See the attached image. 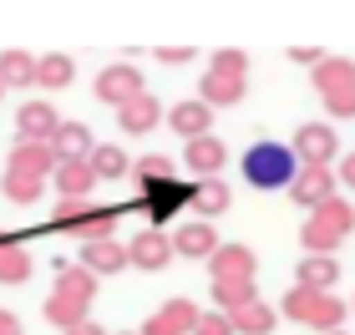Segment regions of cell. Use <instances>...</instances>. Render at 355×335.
<instances>
[{
  "label": "cell",
  "mask_w": 355,
  "mask_h": 335,
  "mask_svg": "<svg viewBox=\"0 0 355 335\" xmlns=\"http://www.w3.org/2000/svg\"><path fill=\"white\" fill-rule=\"evenodd\" d=\"M0 97H6V82H0Z\"/></svg>",
  "instance_id": "42"
},
{
  "label": "cell",
  "mask_w": 355,
  "mask_h": 335,
  "mask_svg": "<svg viewBox=\"0 0 355 335\" xmlns=\"http://www.w3.org/2000/svg\"><path fill=\"white\" fill-rule=\"evenodd\" d=\"M239 173H244V183L254 188H289L295 183V173H300V157L289 142H249L244 157H239Z\"/></svg>",
  "instance_id": "1"
},
{
  "label": "cell",
  "mask_w": 355,
  "mask_h": 335,
  "mask_svg": "<svg viewBox=\"0 0 355 335\" xmlns=\"http://www.w3.org/2000/svg\"><path fill=\"white\" fill-rule=\"evenodd\" d=\"M132 173H137V183L148 188V183H163V178H173V163L163 153H148V157H137L132 163Z\"/></svg>",
  "instance_id": "34"
},
{
  "label": "cell",
  "mask_w": 355,
  "mask_h": 335,
  "mask_svg": "<svg viewBox=\"0 0 355 335\" xmlns=\"http://www.w3.org/2000/svg\"><path fill=\"white\" fill-rule=\"evenodd\" d=\"M198 325V310H193V300H168V305H157L148 315V325L137 335H193Z\"/></svg>",
  "instance_id": "11"
},
{
  "label": "cell",
  "mask_w": 355,
  "mask_h": 335,
  "mask_svg": "<svg viewBox=\"0 0 355 335\" xmlns=\"http://www.w3.org/2000/svg\"><path fill=\"white\" fill-rule=\"evenodd\" d=\"M168 122H173V132L183 137V142H198V137H208L214 107H208V102H198V97H188V102H178V107L168 112Z\"/></svg>",
  "instance_id": "13"
},
{
  "label": "cell",
  "mask_w": 355,
  "mask_h": 335,
  "mask_svg": "<svg viewBox=\"0 0 355 335\" xmlns=\"http://www.w3.org/2000/svg\"><path fill=\"white\" fill-rule=\"evenodd\" d=\"M335 178H340V183H350V188H355V153H350V157H340V173H335Z\"/></svg>",
  "instance_id": "39"
},
{
  "label": "cell",
  "mask_w": 355,
  "mask_h": 335,
  "mask_svg": "<svg viewBox=\"0 0 355 335\" xmlns=\"http://www.w3.org/2000/svg\"><path fill=\"white\" fill-rule=\"evenodd\" d=\"M208 269H214V280H254V249L249 244H218Z\"/></svg>",
  "instance_id": "17"
},
{
  "label": "cell",
  "mask_w": 355,
  "mask_h": 335,
  "mask_svg": "<svg viewBox=\"0 0 355 335\" xmlns=\"http://www.w3.org/2000/svg\"><path fill=\"white\" fill-rule=\"evenodd\" d=\"M117 218H122V209H92L82 223H76L71 234H82L87 244H96V239H112V229H117Z\"/></svg>",
  "instance_id": "31"
},
{
  "label": "cell",
  "mask_w": 355,
  "mask_h": 335,
  "mask_svg": "<svg viewBox=\"0 0 355 335\" xmlns=\"http://www.w3.org/2000/svg\"><path fill=\"white\" fill-rule=\"evenodd\" d=\"M56 107L51 102H21V112H15V132H21V142H51L56 137Z\"/></svg>",
  "instance_id": "12"
},
{
  "label": "cell",
  "mask_w": 355,
  "mask_h": 335,
  "mask_svg": "<svg viewBox=\"0 0 355 335\" xmlns=\"http://www.w3.org/2000/svg\"><path fill=\"white\" fill-rule=\"evenodd\" d=\"M0 335H21V320H15L10 310H0Z\"/></svg>",
  "instance_id": "41"
},
{
  "label": "cell",
  "mask_w": 355,
  "mask_h": 335,
  "mask_svg": "<svg viewBox=\"0 0 355 335\" xmlns=\"http://www.w3.org/2000/svg\"><path fill=\"white\" fill-rule=\"evenodd\" d=\"M249 300H259V290H254V280H214V305H223V315L249 305Z\"/></svg>",
  "instance_id": "30"
},
{
  "label": "cell",
  "mask_w": 355,
  "mask_h": 335,
  "mask_svg": "<svg viewBox=\"0 0 355 335\" xmlns=\"http://www.w3.org/2000/svg\"><path fill=\"white\" fill-rule=\"evenodd\" d=\"M142 97V71L137 67H127V61H112V67L96 71V102H107V107H127V102H137Z\"/></svg>",
  "instance_id": "7"
},
{
  "label": "cell",
  "mask_w": 355,
  "mask_h": 335,
  "mask_svg": "<svg viewBox=\"0 0 355 335\" xmlns=\"http://www.w3.org/2000/svg\"><path fill=\"white\" fill-rule=\"evenodd\" d=\"M315 92L330 107V117H355V61L325 56L315 67Z\"/></svg>",
  "instance_id": "4"
},
{
  "label": "cell",
  "mask_w": 355,
  "mask_h": 335,
  "mask_svg": "<svg viewBox=\"0 0 355 335\" xmlns=\"http://www.w3.org/2000/svg\"><path fill=\"white\" fill-rule=\"evenodd\" d=\"M46 320H51V325H61V330H71V325L92 320V315H87V305H76V300H61V295H51V300H46Z\"/></svg>",
  "instance_id": "32"
},
{
  "label": "cell",
  "mask_w": 355,
  "mask_h": 335,
  "mask_svg": "<svg viewBox=\"0 0 355 335\" xmlns=\"http://www.w3.org/2000/svg\"><path fill=\"white\" fill-rule=\"evenodd\" d=\"M36 61H41V56L21 51V46L0 51V82H6V92H10V87H36Z\"/></svg>",
  "instance_id": "24"
},
{
  "label": "cell",
  "mask_w": 355,
  "mask_h": 335,
  "mask_svg": "<svg viewBox=\"0 0 355 335\" xmlns=\"http://www.w3.org/2000/svg\"><path fill=\"white\" fill-rule=\"evenodd\" d=\"M56 148L51 142H21L15 137V148L6 157V173H21V178H36V183H51V173H56Z\"/></svg>",
  "instance_id": "8"
},
{
  "label": "cell",
  "mask_w": 355,
  "mask_h": 335,
  "mask_svg": "<svg viewBox=\"0 0 355 335\" xmlns=\"http://www.w3.org/2000/svg\"><path fill=\"white\" fill-rule=\"evenodd\" d=\"M153 56L163 61V67H183V61H193V51H188V46H157Z\"/></svg>",
  "instance_id": "37"
},
{
  "label": "cell",
  "mask_w": 355,
  "mask_h": 335,
  "mask_svg": "<svg viewBox=\"0 0 355 335\" xmlns=\"http://www.w3.org/2000/svg\"><path fill=\"white\" fill-rule=\"evenodd\" d=\"M122 335H137V330H122Z\"/></svg>",
  "instance_id": "43"
},
{
  "label": "cell",
  "mask_w": 355,
  "mask_h": 335,
  "mask_svg": "<svg viewBox=\"0 0 355 335\" xmlns=\"http://www.w3.org/2000/svg\"><path fill=\"white\" fill-rule=\"evenodd\" d=\"M330 335H345V330H330Z\"/></svg>",
  "instance_id": "44"
},
{
  "label": "cell",
  "mask_w": 355,
  "mask_h": 335,
  "mask_svg": "<svg viewBox=\"0 0 355 335\" xmlns=\"http://www.w3.org/2000/svg\"><path fill=\"white\" fill-rule=\"evenodd\" d=\"M51 183H56V194H61V198H92L96 173H92V163H87V157H67V163H56Z\"/></svg>",
  "instance_id": "14"
},
{
  "label": "cell",
  "mask_w": 355,
  "mask_h": 335,
  "mask_svg": "<svg viewBox=\"0 0 355 335\" xmlns=\"http://www.w3.org/2000/svg\"><path fill=\"white\" fill-rule=\"evenodd\" d=\"M127 264L148 269V275L168 269V264H173V234H163V229H142L132 244H127Z\"/></svg>",
  "instance_id": "10"
},
{
  "label": "cell",
  "mask_w": 355,
  "mask_h": 335,
  "mask_svg": "<svg viewBox=\"0 0 355 335\" xmlns=\"http://www.w3.org/2000/svg\"><path fill=\"white\" fill-rule=\"evenodd\" d=\"M350 310H355V300H350Z\"/></svg>",
  "instance_id": "45"
},
{
  "label": "cell",
  "mask_w": 355,
  "mask_h": 335,
  "mask_svg": "<svg viewBox=\"0 0 355 335\" xmlns=\"http://www.w3.org/2000/svg\"><path fill=\"white\" fill-rule=\"evenodd\" d=\"M289 61H310V67H320L325 56H320V51H310V46H289Z\"/></svg>",
  "instance_id": "38"
},
{
  "label": "cell",
  "mask_w": 355,
  "mask_h": 335,
  "mask_svg": "<svg viewBox=\"0 0 355 335\" xmlns=\"http://www.w3.org/2000/svg\"><path fill=\"white\" fill-rule=\"evenodd\" d=\"M61 335H107L96 320H82V325H71V330H61Z\"/></svg>",
  "instance_id": "40"
},
{
  "label": "cell",
  "mask_w": 355,
  "mask_h": 335,
  "mask_svg": "<svg viewBox=\"0 0 355 335\" xmlns=\"http://www.w3.org/2000/svg\"><path fill=\"white\" fill-rule=\"evenodd\" d=\"M183 157H188V168L198 173V178H218V168L229 163V148H223V142L208 132V137H198V142H188Z\"/></svg>",
  "instance_id": "18"
},
{
  "label": "cell",
  "mask_w": 355,
  "mask_h": 335,
  "mask_svg": "<svg viewBox=\"0 0 355 335\" xmlns=\"http://www.w3.org/2000/svg\"><path fill=\"white\" fill-rule=\"evenodd\" d=\"M193 335H234V320L229 315H198V325H193Z\"/></svg>",
  "instance_id": "36"
},
{
  "label": "cell",
  "mask_w": 355,
  "mask_h": 335,
  "mask_svg": "<svg viewBox=\"0 0 355 335\" xmlns=\"http://www.w3.org/2000/svg\"><path fill=\"white\" fill-rule=\"evenodd\" d=\"M350 229H355V209L335 194L330 203H320L310 214V223L300 229V244H304V254H335L350 239Z\"/></svg>",
  "instance_id": "3"
},
{
  "label": "cell",
  "mask_w": 355,
  "mask_h": 335,
  "mask_svg": "<svg viewBox=\"0 0 355 335\" xmlns=\"http://www.w3.org/2000/svg\"><path fill=\"white\" fill-rule=\"evenodd\" d=\"M335 188H340V178H335L330 168H300L295 173V183H289V198L300 203V209H320V203H330L335 198Z\"/></svg>",
  "instance_id": "9"
},
{
  "label": "cell",
  "mask_w": 355,
  "mask_h": 335,
  "mask_svg": "<svg viewBox=\"0 0 355 335\" xmlns=\"http://www.w3.org/2000/svg\"><path fill=\"white\" fill-rule=\"evenodd\" d=\"M163 122V107H157V97H148V92H142L137 102H127L122 112H117V127L127 137H142V132H153V127Z\"/></svg>",
  "instance_id": "19"
},
{
  "label": "cell",
  "mask_w": 355,
  "mask_h": 335,
  "mask_svg": "<svg viewBox=\"0 0 355 335\" xmlns=\"http://www.w3.org/2000/svg\"><path fill=\"white\" fill-rule=\"evenodd\" d=\"M214 249H218L214 223H178V234H173V254H183V259H214Z\"/></svg>",
  "instance_id": "15"
},
{
  "label": "cell",
  "mask_w": 355,
  "mask_h": 335,
  "mask_svg": "<svg viewBox=\"0 0 355 335\" xmlns=\"http://www.w3.org/2000/svg\"><path fill=\"white\" fill-rule=\"evenodd\" d=\"M208 71H218V76H244L249 71V56L244 51H214V67Z\"/></svg>",
  "instance_id": "35"
},
{
  "label": "cell",
  "mask_w": 355,
  "mask_h": 335,
  "mask_svg": "<svg viewBox=\"0 0 355 335\" xmlns=\"http://www.w3.org/2000/svg\"><path fill=\"white\" fill-rule=\"evenodd\" d=\"M51 148H56V157L67 163V157H92V127L87 122H61L56 127V137H51Z\"/></svg>",
  "instance_id": "25"
},
{
  "label": "cell",
  "mask_w": 355,
  "mask_h": 335,
  "mask_svg": "<svg viewBox=\"0 0 355 335\" xmlns=\"http://www.w3.org/2000/svg\"><path fill=\"white\" fill-rule=\"evenodd\" d=\"M82 264L92 269V275H117V269H127V244H117V239L82 244Z\"/></svg>",
  "instance_id": "21"
},
{
  "label": "cell",
  "mask_w": 355,
  "mask_h": 335,
  "mask_svg": "<svg viewBox=\"0 0 355 335\" xmlns=\"http://www.w3.org/2000/svg\"><path fill=\"white\" fill-rule=\"evenodd\" d=\"M223 209H229V183H218V178H198L193 183V214L198 218H218Z\"/></svg>",
  "instance_id": "28"
},
{
  "label": "cell",
  "mask_w": 355,
  "mask_h": 335,
  "mask_svg": "<svg viewBox=\"0 0 355 335\" xmlns=\"http://www.w3.org/2000/svg\"><path fill=\"white\" fill-rule=\"evenodd\" d=\"M198 102H208V107H234V102H244V76L203 71V82H198Z\"/></svg>",
  "instance_id": "22"
},
{
  "label": "cell",
  "mask_w": 355,
  "mask_h": 335,
  "mask_svg": "<svg viewBox=\"0 0 355 335\" xmlns=\"http://www.w3.org/2000/svg\"><path fill=\"white\" fill-rule=\"evenodd\" d=\"M87 163H92V173H96V183H117L122 173H132V157H127L117 142H96Z\"/></svg>",
  "instance_id": "23"
},
{
  "label": "cell",
  "mask_w": 355,
  "mask_h": 335,
  "mask_svg": "<svg viewBox=\"0 0 355 335\" xmlns=\"http://www.w3.org/2000/svg\"><path fill=\"white\" fill-rule=\"evenodd\" d=\"M61 300H76V305H92L96 300V275L87 264H56V290Z\"/></svg>",
  "instance_id": "16"
},
{
  "label": "cell",
  "mask_w": 355,
  "mask_h": 335,
  "mask_svg": "<svg viewBox=\"0 0 355 335\" xmlns=\"http://www.w3.org/2000/svg\"><path fill=\"white\" fill-rule=\"evenodd\" d=\"M279 310H284L295 325H310V330H320V335L340 330V325H345V315H350L345 300H335L330 290H304V284H295V290L279 300Z\"/></svg>",
  "instance_id": "2"
},
{
  "label": "cell",
  "mask_w": 355,
  "mask_h": 335,
  "mask_svg": "<svg viewBox=\"0 0 355 335\" xmlns=\"http://www.w3.org/2000/svg\"><path fill=\"white\" fill-rule=\"evenodd\" d=\"M289 148H295V157H300L304 168H330L335 153H340V137H335L330 122H300Z\"/></svg>",
  "instance_id": "6"
},
{
  "label": "cell",
  "mask_w": 355,
  "mask_h": 335,
  "mask_svg": "<svg viewBox=\"0 0 355 335\" xmlns=\"http://www.w3.org/2000/svg\"><path fill=\"white\" fill-rule=\"evenodd\" d=\"M183 203H193V183H173V178H163V183H148L142 188V198H137V214L148 218V229H163V223L183 209Z\"/></svg>",
  "instance_id": "5"
},
{
  "label": "cell",
  "mask_w": 355,
  "mask_h": 335,
  "mask_svg": "<svg viewBox=\"0 0 355 335\" xmlns=\"http://www.w3.org/2000/svg\"><path fill=\"white\" fill-rule=\"evenodd\" d=\"M335 280H340V264H335L330 254H304V264H300V284L304 290H330Z\"/></svg>",
  "instance_id": "29"
},
{
  "label": "cell",
  "mask_w": 355,
  "mask_h": 335,
  "mask_svg": "<svg viewBox=\"0 0 355 335\" xmlns=\"http://www.w3.org/2000/svg\"><path fill=\"white\" fill-rule=\"evenodd\" d=\"M229 320H234V335H269V330H274V305L249 300V305L229 310Z\"/></svg>",
  "instance_id": "27"
},
{
  "label": "cell",
  "mask_w": 355,
  "mask_h": 335,
  "mask_svg": "<svg viewBox=\"0 0 355 335\" xmlns=\"http://www.w3.org/2000/svg\"><path fill=\"white\" fill-rule=\"evenodd\" d=\"M41 188H46V183L21 178V173H6V178H0V194H6L10 203H36V198H41Z\"/></svg>",
  "instance_id": "33"
},
{
  "label": "cell",
  "mask_w": 355,
  "mask_h": 335,
  "mask_svg": "<svg viewBox=\"0 0 355 335\" xmlns=\"http://www.w3.org/2000/svg\"><path fill=\"white\" fill-rule=\"evenodd\" d=\"M31 280V249L15 234H0V284H26Z\"/></svg>",
  "instance_id": "20"
},
{
  "label": "cell",
  "mask_w": 355,
  "mask_h": 335,
  "mask_svg": "<svg viewBox=\"0 0 355 335\" xmlns=\"http://www.w3.org/2000/svg\"><path fill=\"white\" fill-rule=\"evenodd\" d=\"M71 82H76V61H71V56L51 51V56L36 61V87H41V92H61V87H71Z\"/></svg>",
  "instance_id": "26"
}]
</instances>
